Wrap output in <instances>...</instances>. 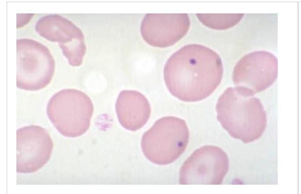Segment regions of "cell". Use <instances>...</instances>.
Returning a JSON list of instances; mask_svg holds the SVG:
<instances>
[{"label":"cell","instance_id":"cell-1","mask_svg":"<svg viewBox=\"0 0 301 194\" xmlns=\"http://www.w3.org/2000/svg\"><path fill=\"white\" fill-rule=\"evenodd\" d=\"M223 67L219 55L198 44L186 45L167 60L164 80L170 93L187 102L202 100L210 96L221 81Z\"/></svg>","mask_w":301,"mask_h":194},{"label":"cell","instance_id":"cell-2","mask_svg":"<svg viewBox=\"0 0 301 194\" xmlns=\"http://www.w3.org/2000/svg\"><path fill=\"white\" fill-rule=\"evenodd\" d=\"M254 95L241 88L229 87L216 106L217 118L222 127L231 136L245 144L259 139L267 126L266 111Z\"/></svg>","mask_w":301,"mask_h":194},{"label":"cell","instance_id":"cell-3","mask_svg":"<svg viewBox=\"0 0 301 194\" xmlns=\"http://www.w3.org/2000/svg\"><path fill=\"white\" fill-rule=\"evenodd\" d=\"M189 138V129L184 120L164 117L143 134L141 147L150 161L165 165L175 161L185 151Z\"/></svg>","mask_w":301,"mask_h":194},{"label":"cell","instance_id":"cell-4","mask_svg":"<svg viewBox=\"0 0 301 194\" xmlns=\"http://www.w3.org/2000/svg\"><path fill=\"white\" fill-rule=\"evenodd\" d=\"M94 107L90 97L81 90L67 88L55 93L49 100L47 114L62 135L74 138L88 129Z\"/></svg>","mask_w":301,"mask_h":194},{"label":"cell","instance_id":"cell-5","mask_svg":"<svg viewBox=\"0 0 301 194\" xmlns=\"http://www.w3.org/2000/svg\"><path fill=\"white\" fill-rule=\"evenodd\" d=\"M17 86L35 91L46 87L51 82L55 62L49 49L35 40H17Z\"/></svg>","mask_w":301,"mask_h":194},{"label":"cell","instance_id":"cell-6","mask_svg":"<svg viewBox=\"0 0 301 194\" xmlns=\"http://www.w3.org/2000/svg\"><path fill=\"white\" fill-rule=\"evenodd\" d=\"M229 161L225 151L213 145L194 151L180 170L182 185H220L227 174Z\"/></svg>","mask_w":301,"mask_h":194},{"label":"cell","instance_id":"cell-7","mask_svg":"<svg viewBox=\"0 0 301 194\" xmlns=\"http://www.w3.org/2000/svg\"><path fill=\"white\" fill-rule=\"evenodd\" d=\"M35 29L47 40L58 43L71 65H82L86 52L84 34L72 22L58 14H50L39 19Z\"/></svg>","mask_w":301,"mask_h":194},{"label":"cell","instance_id":"cell-8","mask_svg":"<svg viewBox=\"0 0 301 194\" xmlns=\"http://www.w3.org/2000/svg\"><path fill=\"white\" fill-rule=\"evenodd\" d=\"M277 59L266 51L249 53L235 66L232 75L236 87L253 94L269 87L277 77Z\"/></svg>","mask_w":301,"mask_h":194},{"label":"cell","instance_id":"cell-9","mask_svg":"<svg viewBox=\"0 0 301 194\" xmlns=\"http://www.w3.org/2000/svg\"><path fill=\"white\" fill-rule=\"evenodd\" d=\"M17 172L31 173L42 168L50 159L53 140L44 128L30 125L17 130Z\"/></svg>","mask_w":301,"mask_h":194},{"label":"cell","instance_id":"cell-10","mask_svg":"<svg viewBox=\"0 0 301 194\" xmlns=\"http://www.w3.org/2000/svg\"><path fill=\"white\" fill-rule=\"evenodd\" d=\"M190 26V18L186 13H149L142 21L140 33L149 45L164 48L171 46L182 39Z\"/></svg>","mask_w":301,"mask_h":194},{"label":"cell","instance_id":"cell-11","mask_svg":"<svg viewBox=\"0 0 301 194\" xmlns=\"http://www.w3.org/2000/svg\"><path fill=\"white\" fill-rule=\"evenodd\" d=\"M117 116L125 129L136 131L143 127L151 115L150 104L140 92L130 90L121 91L115 104Z\"/></svg>","mask_w":301,"mask_h":194},{"label":"cell","instance_id":"cell-12","mask_svg":"<svg viewBox=\"0 0 301 194\" xmlns=\"http://www.w3.org/2000/svg\"><path fill=\"white\" fill-rule=\"evenodd\" d=\"M199 20L205 26L214 29L224 30L237 24L244 14H196Z\"/></svg>","mask_w":301,"mask_h":194}]
</instances>
